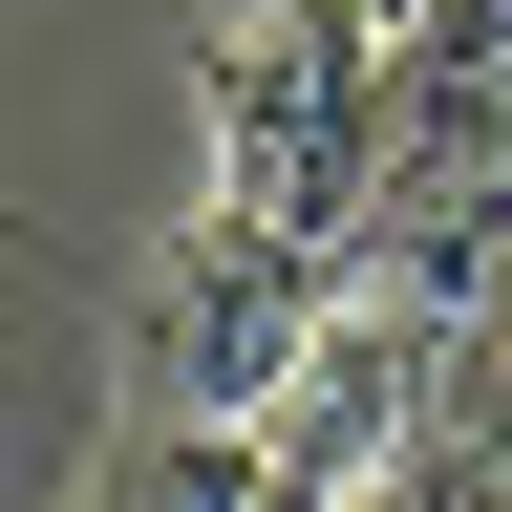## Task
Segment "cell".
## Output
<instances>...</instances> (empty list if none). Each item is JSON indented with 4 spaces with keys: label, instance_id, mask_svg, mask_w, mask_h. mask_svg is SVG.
I'll return each instance as SVG.
<instances>
[{
    "label": "cell",
    "instance_id": "1",
    "mask_svg": "<svg viewBox=\"0 0 512 512\" xmlns=\"http://www.w3.org/2000/svg\"><path fill=\"white\" fill-rule=\"evenodd\" d=\"M192 128H214V192L192 214L363 256L384 150H406V0H235L192 43Z\"/></svg>",
    "mask_w": 512,
    "mask_h": 512
},
{
    "label": "cell",
    "instance_id": "2",
    "mask_svg": "<svg viewBox=\"0 0 512 512\" xmlns=\"http://www.w3.org/2000/svg\"><path fill=\"white\" fill-rule=\"evenodd\" d=\"M363 256H320V235H235V214H192L171 235V278L150 320H128V427H256L299 384V342L342 320Z\"/></svg>",
    "mask_w": 512,
    "mask_h": 512
},
{
    "label": "cell",
    "instance_id": "3",
    "mask_svg": "<svg viewBox=\"0 0 512 512\" xmlns=\"http://www.w3.org/2000/svg\"><path fill=\"white\" fill-rule=\"evenodd\" d=\"M107 512H299L278 470H256V427H128Z\"/></svg>",
    "mask_w": 512,
    "mask_h": 512
}]
</instances>
